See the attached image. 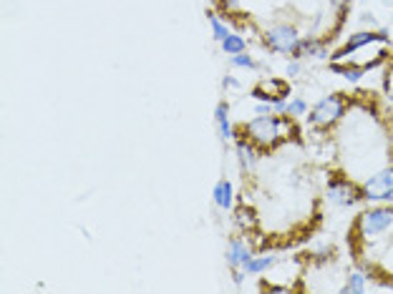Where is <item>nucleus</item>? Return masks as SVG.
Here are the masks:
<instances>
[{
    "instance_id": "1a4fd4ad",
    "label": "nucleus",
    "mask_w": 393,
    "mask_h": 294,
    "mask_svg": "<svg viewBox=\"0 0 393 294\" xmlns=\"http://www.w3.org/2000/svg\"><path fill=\"white\" fill-rule=\"evenodd\" d=\"M252 259L250 249H247V244L240 239H232L230 247H227V264H230L232 269H244V264Z\"/></svg>"
},
{
    "instance_id": "a211bd4d",
    "label": "nucleus",
    "mask_w": 393,
    "mask_h": 294,
    "mask_svg": "<svg viewBox=\"0 0 393 294\" xmlns=\"http://www.w3.org/2000/svg\"><path fill=\"white\" fill-rule=\"evenodd\" d=\"M306 114H308V103L303 98L287 101V111H285V116H306Z\"/></svg>"
},
{
    "instance_id": "412c9836",
    "label": "nucleus",
    "mask_w": 393,
    "mask_h": 294,
    "mask_svg": "<svg viewBox=\"0 0 393 294\" xmlns=\"http://www.w3.org/2000/svg\"><path fill=\"white\" fill-rule=\"evenodd\" d=\"M224 88H240V80L237 78H232V76H227V78L222 80Z\"/></svg>"
},
{
    "instance_id": "f8f14e48",
    "label": "nucleus",
    "mask_w": 393,
    "mask_h": 294,
    "mask_svg": "<svg viewBox=\"0 0 393 294\" xmlns=\"http://www.w3.org/2000/svg\"><path fill=\"white\" fill-rule=\"evenodd\" d=\"M212 196H215V204H217L219 209H232V196H235V191H232V184L227 179H219L217 184H215V191H212Z\"/></svg>"
},
{
    "instance_id": "4be33fe9",
    "label": "nucleus",
    "mask_w": 393,
    "mask_h": 294,
    "mask_svg": "<svg viewBox=\"0 0 393 294\" xmlns=\"http://www.w3.org/2000/svg\"><path fill=\"white\" fill-rule=\"evenodd\" d=\"M388 101L393 103V83H391V88H388Z\"/></svg>"
},
{
    "instance_id": "6ab92c4d",
    "label": "nucleus",
    "mask_w": 393,
    "mask_h": 294,
    "mask_svg": "<svg viewBox=\"0 0 393 294\" xmlns=\"http://www.w3.org/2000/svg\"><path fill=\"white\" fill-rule=\"evenodd\" d=\"M230 63L235 68H247V71H255L258 68V63L250 58L247 53H237V55H230Z\"/></svg>"
},
{
    "instance_id": "39448f33",
    "label": "nucleus",
    "mask_w": 393,
    "mask_h": 294,
    "mask_svg": "<svg viewBox=\"0 0 393 294\" xmlns=\"http://www.w3.org/2000/svg\"><path fill=\"white\" fill-rule=\"evenodd\" d=\"M280 123H283V119H278V116H258L255 121H250L247 126H244V131L250 134L252 141H258V144H262V146H270L272 141L280 136Z\"/></svg>"
},
{
    "instance_id": "20e7f679",
    "label": "nucleus",
    "mask_w": 393,
    "mask_h": 294,
    "mask_svg": "<svg viewBox=\"0 0 393 294\" xmlns=\"http://www.w3.org/2000/svg\"><path fill=\"white\" fill-rule=\"evenodd\" d=\"M360 196L368 201L393 199V166H383L378 168L376 174L368 176V179L360 184Z\"/></svg>"
},
{
    "instance_id": "5701e85b",
    "label": "nucleus",
    "mask_w": 393,
    "mask_h": 294,
    "mask_svg": "<svg viewBox=\"0 0 393 294\" xmlns=\"http://www.w3.org/2000/svg\"><path fill=\"white\" fill-rule=\"evenodd\" d=\"M391 23H393V15H391Z\"/></svg>"
},
{
    "instance_id": "f257e3e1",
    "label": "nucleus",
    "mask_w": 393,
    "mask_h": 294,
    "mask_svg": "<svg viewBox=\"0 0 393 294\" xmlns=\"http://www.w3.org/2000/svg\"><path fill=\"white\" fill-rule=\"evenodd\" d=\"M393 227V209L386 207H378V209H368L363 214L356 219V232H358L363 239L368 236H376V234H383L386 229Z\"/></svg>"
},
{
    "instance_id": "9d476101",
    "label": "nucleus",
    "mask_w": 393,
    "mask_h": 294,
    "mask_svg": "<svg viewBox=\"0 0 393 294\" xmlns=\"http://www.w3.org/2000/svg\"><path fill=\"white\" fill-rule=\"evenodd\" d=\"M292 58H328V51H326V46H323L320 40L303 38V40H300L298 53L292 55Z\"/></svg>"
},
{
    "instance_id": "4468645a",
    "label": "nucleus",
    "mask_w": 393,
    "mask_h": 294,
    "mask_svg": "<svg viewBox=\"0 0 393 294\" xmlns=\"http://www.w3.org/2000/svg\"><path fill=\"white\" fill-rule=\"evenodd\" d=\"M222 51L227 55H237V53H244L247 51V43H244V38L242 35H235V33H230L227 38L222 40Z\"/></svg>"
},
{
    "instance_id": "2eb2a0df",
    "label": "nucleus",
    "mask_w": 393,
    "mask_h": 294,
    "mask_svg": "<svg viewBox=\"0 0 393 294\" xmlns=\"http://www.w3.org/2000/svg\"><path fill=\"white\" fill-rule=\"evenodd\" d=\"M366 289H368V282L360 272H353V275L348 277L346 284H343V292H348V294H360V292H366Z\"/></svg>"
},
{
    "instance_id": "aec40b11",
    "label": "nucleus",
    "mask_w": 393,
    "mask_h": 294,
    "mask_svg": "<svg viewBox=\"0 0 393 294\" xmlns=\"http://www.w3.org/2000/svg\"><path fill=\"white\" fill-rule=\"evenodd\" d=\"M300 74V63L298 60H290V63H287V76H298Z\"/></svg>"
},
{
    "instance_id": "f03ea898",
    "label": "nucleus",
    "mask_w": 393,
    "mask_h": 294,
    "mask_svg": "<svg viewBox=\"0 0 393 294\" xmlns=\"http://www.w3.org/2000/svg\"><path fill=\"white\" fill-rule=\"evenodd\" d=\"M343 114H346V101L340 98V96H328V98H320L318 103L312 106V111L308 114V121H310V126L315 128H328Z\"/></svg>"
},
{
    "instance_id": "f3484780",
    "label": "nucleus",
    "mask_w": 393,
    "mask_h": 294,
    "mask_svg": "<svg viewBox=\"0 0 393 294\" xmlns=\"http://www.w3.org/2000/svg\"><path fill=\"white\" fill-rule=\"evenodd\" d=\"M207 18H210V26H212V38L217 40V43H222V40L230 35V28L224 26L217 15H207Z\"/></svg>"
},
{
    "instance_id": "9b49d317",
    "label": "nucleus",
    "mask_w": 393,
    "mask_h": 294,
    "mask_svg": "<svg viewBox=\"0 0 393 294\" xmlns=\"http://www.w3.org/2000/svg\"><path fill=\"white\" fill-rule=\"evenodd\" d=\"M215 123H217V131H219V139L222 141H230L232 136V123H230V106L227 103H217L215 108Z\"/></svg>"
},
{
    "instance_id": "ddd939ff",
    "label": "nucleus",
    "mask_w": 393,
    "mask_h": 294,
    "mask_svg": "<svg viewBox=\"0 0 393 294\" xmlns=\"http://www.w3.org/2000/svg\"><path fill=\"white\" fill-rule=\"evenodd\" d=\"M275 257H258V259H250L247 264H244V275H262V272H267L270 267H275Z\"/></svg>"
},
{
    "instance_id": "dca6fc26",
    "label": "nucleus",
    "mask_w": 393,
    "mask_h": 294,
    "mask_svg": "<svg viewBox=\"0 0 393 294\" xmlns=\"http://www.w3.org/2000/svg\"><path fill=\"white\" fill-rule=\"evenodd\" d=\"M237 154H240V164H242V168H255V164H258V156H255L252 146H247L244 141H240Z\"/></svg>"
},
{
    "instance_id": "7ed1b4c3",
    "label": "nucleus",
    "mask_w": 393,
    "mask_h": 294,
    "mask_svg": "<svg viewBox=\"0 0 393 294\" xmlns=\"http://www.w3.org/2000/svg\"><path fill=\"white\" fill-rule=\"evenodd\" d=\"M300 35L298 31L292 26H272L265 31V43H267V48L270 51H275V53H283V55H295L300 48Z\"/></svg>"
},
{
    "instance_id": "0eeeda50",
    "label": "nucleus",
    "mask_w": 393,
    "mask_h": 294,
    "mask_svg": "<svg viewBox=\"0 0 393 294\" xmlns=\"http://www.w3.org/2000/svg\"><path fill=\"white\" fill-rule=\"evenodd\" d=\"M376 40H388V33L386 31H378V33H373V31H360V33H353L351 38L343 43V46L335 51V53L331 55L333 60H340V58H348L351 53H356L358 48L363 46H371V43H376Z\"/></svg>"
},
{
    "instance_id": "6e6552de",
    "label": "nucleus",
    "mask_w": 393,
    "mask_h": 294,
    "mask_svg": "<svg viewBox=\"0 0 393 294\" xmlns=\"http://www.w3.org/2000/svg\"><path fill=\"white\" fill-rule=\"evenodd\" d=\"M287 94H290V86H287V80L270 78V80H265V83H260V86L252 91V98L270 101V103H275V101H280V98H287Z\"/></svg>"
},
{
    "instance_id": "423d86ee",
    "label": "nucleus",
    "mask_w": 393,
    "mask_h": 294,
    "mask_svg": "<svg viewBox=\"0 0 393 294\" xmlns=\"http://www.w3.org/2000/svg\"><path fill=\"white\" fill-rule=\"evenodd\" d=\"M360 196V189H356L348 179H331L328 181V201L335 207H351Z\"/></svg>"
}]
</instances>
